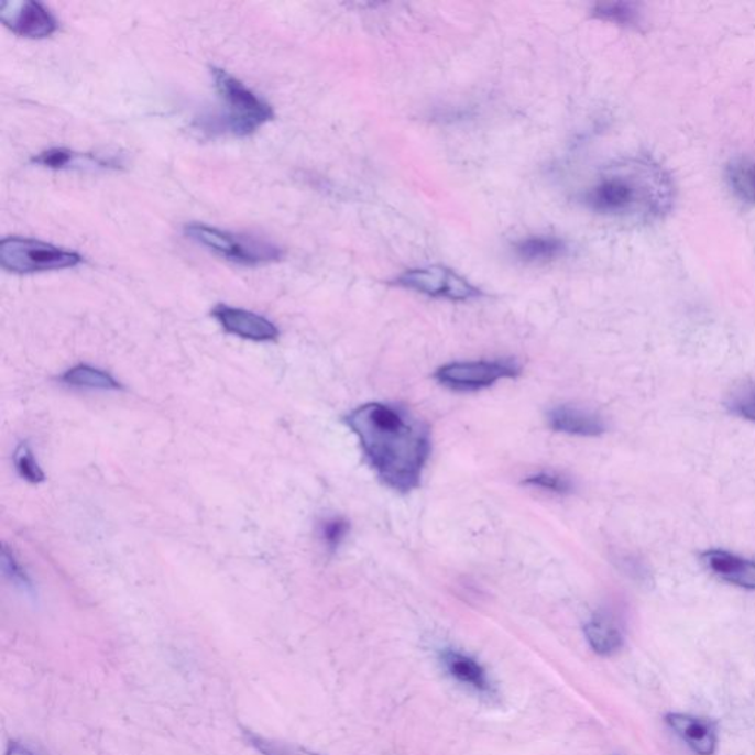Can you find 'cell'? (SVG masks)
<instances>
[{
  "instance_id": "6da1fadb",
  "label": "cell",
  "mask_w": 755,
  "mask_h": 755,
  "mask_svg": "<svg viewBox=\"0 0 755 755\" xmlns=\"http://www.w3.org/2000/svg\"><path fill=\"white\" fill-rule=\"evenodd\" d=\"M369 467L389 489L411 493L419 488L431 455L428 425L405 407L366 403L346 416Z\"/></svg>"
},
{
  "instance_id": "7a4b0ae2",
  "label": "cell",
  "mask_w": 755,
  "mask_h": 755,
  "mask_svg": "<svg viewBox=\"0 0 755 755\" xmlns=\"http://www.w3.org/2000/svg\"><path fill=\"white\" fill-rule=\"evenodd\" d=\"M675 193L671 176L661 164L637 157L606 168L590 186L584 201L599 215L650 223L671 211Z\"/></svg>"
},
{
  "instance_id": "3957f363",
  "label": "cell",
  "mask_w": 755,
  "mask_h": 755,
  "mask_svg": "<svg viewBox=\"0 0 755 755\" xmlns=\"http://www.w3.org/2000/svg\"><path fill=\"white\" fill-rule=\"evenodd\" d=\"M211 77L221 102V112L216 124L223 132L237 138L251 136L275 119L271 103L233 74L212 67Z\"/></svg>"
},
{
  "instance_id": "277c9868",
  "label": "cell",
  "mask_w": 755,
  "mask_h": 755,
  "mask_svg": "<svg viewBox=\"0 0 755 755\" xmlns=\"http://www.w3.org/2000/svg\"><path fill=\"white\" fill-rule=\"evenodd\" d=\"M185 237L217 258L245 267L267 266L284 259V250L262 238L223 231L206 223H188Z\"/></svg>"
},
{
  "instance_id": "5b68a950",
  "label": "cell",
  "mask_w": 755,
  "mask_h": 755,
  "mask_svg": "<svg viewBox=\"0 0 755 755\" xmlns=\"http://www.w3.org/2000/svg\"><path fill=\"white\" fill-rule=\"evenodd\" d=\"M76 251L33 238L8 237L0 242V264L17 275L64 271L84 263Z\"/></svg>"
},
{
  "instance_id": "8992f818",
  "label": "cell",
  "mask_w": 755,
  "mask_h": 755,
  "mask_svg": "<svg viewBox=\"0 0 755 755\" xmlns=\"http://www.w3.org/2000/svg\"><path fill=\"white\" fill-rule=\"evenodd\" d=\"M521 366L514 359L479 360V362H453L438 368L434 378L455 392H479L492 387L501 380L518 376Z\"/></svg>"
},
{
  "instance_id": "52a82bcc",
  "label": "cell",
  "mask_w": 755,
  "mask_h": 755,
  "mask_svg": "<svg viewBox=\"0 0 755 755\" xmlns=\"http://www.w3.org/2000/svg\"><path fill=\"white\" fill-rule=\"evenodd\" d=\"M396 285L428 297L451 302H470L481 297V291L477 286L445 266L411 269L397 277Z\"/></svg>"
},
{
  "instance_id": "ba28073f",
  "label": "cell",
  "mask_w": 755,
  "mask_h": 755,
  "mask_svg": "<svg viewBox=\"0 0 755 755\" xmlns=\"http://www.w3.org/2000/svg\"><path fill=\"white\" fill-rule=\"evenodd\" d=\"M0 21L17 36L42 41L58 32L59 23L50 8L34 0L3 2L0 6Z\"/></svg>"
},
{
  "instance_id": "9c48e42d",
  "label": "cell",
  "mask_w": 755,
  "mask_h": 755,
  "mask_svg": "<svg viewBox=\"0 0 755 755\" xmlns=\"http://www.w3.org/2000/svg\"><path fill=\"white\" fill-rule=\"evenodd\" d=\"M211 316L225 332L242 340L269 342L276 341L281 336L280 328L272 320L241 307L217 305L212 307Z\"/></svg>"
},
{
  "instance_id": "30bf717a",
  "label": "cell",
  "mask_w": 755,
  "mask_h": 755,
  "mask_svg": "<svg viewBox=\"0 0 755 755\" xmlns=\"http://www.w3.org/2000/svg\"><path fill=\"white\" fill-rule=\"evenodd\" d=\"M701 561L714 576L737 588L755 590V561L726 550H707Z\"/></svg>"
},
{
  "instance_id": "8fae6325",
  "label": "cell",
  "mask_w": 755,
  "mask_h": 755,
  "mask_svg": "<svg viewBox=\"0 0 755 755\" xmlns=\"http://www.w3.org/2000/svg\"><path fill=\"white\" fill-rule=\"evenodd\" d=\"M548 423L554 431L570 434V436L599 437L606 431V424L601 415L571 405H561L550 409Z\"/></svg>"
},
{
  "instance_id": "7c38bea8",
  "label": "cell",
  "mask_w": 755,
  "mask_h": 755,
  "mask_svg": "<svg viewBox=\"0 0 755 755\" xmlns=\"http://www.w3.org/2000/svg\"><path fill=\"white\" fill-rule=\"evenodd\" d=\"M666 722L691 746L698 755H713L718 749V731L709 720L696 718V715L670 713Z\"/></svg>"
},
{
  "instance_id": "4fadbf2b",
  "label": "cell",
  "mask_w": 755,
  "mask_h": 755,
  "mask_svg": "<svg viewBox=\"0 0 755 755\" xmlns=\"http://www.w3.org/2000/svg\"><path fill=\"white\" fill-rule=\"evenodd\" d=\"M447 672L459 683L475 689L477 692L492 693L493 687L490 683L488 672L479 661L470 655L458 653V650H445L441 655Z\"/></svg>"
},
{
  "instance_id": "5bb4252c",
  "label": "cell",
  "mask_w": 755,
  "mask_h": 755,
  "mask_svg": "<svg viewBox=\"0 0 755 755\" xmlns=\"http://www.w3.org/2000/svg\"><path fill=\"white\" fill-rule=\"evenodd\" d=\"M584 636L590 648L602 657H610L623 646V633L614 620L606 614H597L584 626Z\"/></svg>"
},
{
  "instance_id": "9a60e30c",
  "label": "cell",
  "mask_w": 755,
  "mask_h": 755,
  "mask_svg": "<svg viewBox=\"0 0 755 755\" xmlns=\"http://www.w3.org/2000/svg\"><path fill=\"white\" fill-rule=\"evenodd\" d=\"M61 381L73 389L101 390V392H119L123 385L111 373L102 369L77 364L61 376Z\"/></svg>"
},
{
  "instance_id": "2e32d148",
  "label": "cell",
  "mask_w": 755,
  "mask_h": 755,
  "mask_svg": "<svg viewBox=\"0 0 755 755\" xmlns=\"http://www.w3.org/2000/svg\"><path fill=\"white\" fill-rule=\"evenodd\" d=\"M566 242L555 237H532L516 242L515 253L527 263H548L567 254Z\"/></svg>"
},
{
  "instance_id": "e0dca14e",
  "label": "cell",
  "mask_w": 755,
  "mask_h": 755,
  "mask_svg": "<svg viewBox=\"0 0 755 755\" xmlns=\"http://www.w3.org/2000/svg\"><path fill=\"white\" fill-rule=\"evenodd\" d=\"M729 188L740 201L755 206V160L736 158L726 168Z\"/></svg>"
},
{
  "instance_id": "ac0fdd59",
  "label": "cell",
  "mask_w": 755,
  "mask_h": 755,
  "mask_svg": "<svg viewBox=\"0 0 755 755\" xmlns=\"http://www.w3.org/2000/svg\"><path fill=\"white\" fill-rule=\"evenodd\" d=\"M593 14L598 19L623 25V28L639 29L642 24V12L635 3H599L593 8Z\"/></svg>"
},
{
  "instance_id": "d6986e66",
  "label": "cell",
  "mask_w": 755,
  "mask_h": 755,
  "mask_svg": "<svg viewBox=\"0 0 755 755\" xmlns=\"http://www.w3.org/2000/svg\"><path fill=\"white\" fill-rule=\"evenodd\" d=\"M89 157V154L74 153L67 147H50L34 155L32 163L50 171H67V168L80 166L81 160Z\"/></svg>"
},
{
  "instance_id": "ffe728a7",
  "label": "cell",
  "mask_w": 755,
  "mask_h": 755,
  "mask_svg": "<svg viewBox=\"0 0 755 755\" xmlns=\"http://www.w3.org/2000/svg\"><path fill=\"white\" fill-rule=\"evenodd\" d=\"M523 483L555 494H571L575 492L572 481L568 477L554 471H541L537 472V474L528 475Z\"/></svg>"
},
{
  "instance_id": "44dd1931",
  "label": "cell",
  "mask_w": 755,
  "mask_h": 755,
  "mask_svg": "<svg viewBox=\"0 0 755 755\" xmlns=\"http://www.w3.org/2000/svg\"><path fill=\"white\" fill-rule=\"evenodd\" d=\"M14 462L19 474L23 477L25 481H29V483L39 484L45 481V472L39 467L36 458H34L33 451L30 449L28 442H21V445L17 447Z\"/></svg>"
},
{
  "instance_id": "7402d4cb",
  "label": "cell",
  "mask_w": 755,
  "mask_h": 755,
  "mask_svg": "<svg viewBox=\"0 0 755 755\" xmlns=\"http://www.w3.org/2000/svg\"><path fill=\"white\" fill-rule=\"evenodd\" d=\"M320 539L324 540L325 546L331 552H336L340 548L342 541L350 533V523L342 516H332V518L324 519L319 527Z\"/></svg>"
},
{
  "instance_id": "603a6c76",
  "label": "cell",
  "mask_w": 755,
  "mask_h": 755,
  "mask_svg": "<svg viewBox=\"0 0 755 755\" xmlns=\"http://www.w3.org/2000/svg\"><path fill=\"white\" fill-rule=\"evenodd\" d=\"M2 568L8 579L11 580V583H14L17 588L23 590L25 593H33L32 580H30L28 572L21 568L19 562H17L14 554H12L7 546L2 550Z\"/></svg>"
},
{
  "instance_id": "cb8c5ba5",
  "label": "cell",
  "mask_w": 755,
  "mask_h": 755,
  "mask_svg": "<svg viewBox=\"0 0 755 755\" xmlns=\"http://www.w3.org/2000/svg\"><path fill=\"white\" fill-rule=\"evenodd\" d=\"M729 409L751 423H755V384L746 385L731 397Z\"/></svg>"
},
{
  "instance_id": "d4e9b609",
  "label": "cell",
  "mask_w": 755,
  "mask_h": 755,
  "mask_svg": "<svg viewBox=\"0 0 755 755\" xmlns=\"http://www.w3.org/2000/svg\"><path fill=\"white\" fill-rule=\"evenodd\" d=\"M6 755H37L34 754L33 751H30L29 748H25V746L20 745V744H11L8 746L7 754Z\"/></svg>"
}]
</instances>
